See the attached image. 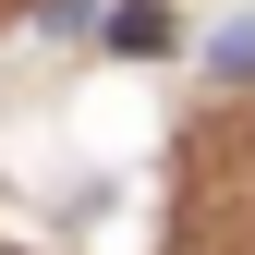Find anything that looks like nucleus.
Masks as SVG:
<instances>
[{
    "label": "nucleus",
    "mask_w": 255,
    "mask_h": 255,
    "mask_svg": "<svg viewBox=\"0 0 255 255\" xmlns=\"http://www.w3.org/2000/svg\"><path fill=\"white\" fill-rule=\"evenodd\" d=\"M0 255H12V243H0Z\"/></svg>",
    "instance_id": "f03ea898"
},
{
    "label": "nucleus",
    "mask_w": 255,
    "mask_h": 255,
    "mask_svg": "<svg viewBox=\"0 0 255 255\" xmlns=\"http://www.w3.org/2000/svg\"><path fill=\"white\" fill-rule=\"evenodd\" d=\"M98 37H110L122 61H170L182 24H170V0H122V12H98Z\"/></svg>",
    "instance_id": "f257e3e1"
}]
</instances>
